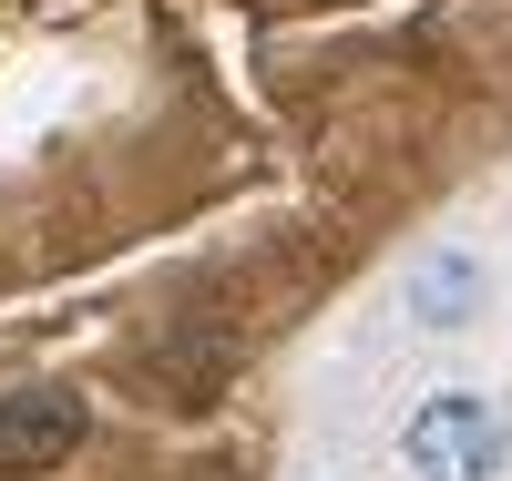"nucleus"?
Listing matches in <instances>:
<instances>
[{"instance_id": "obj_1", "label": "nucleus", "mask_w": 512, "mask_h": 481, "mask_svg": "<svg viewBox=\"0 0 512 481\" xmlns=\"http://www.w3.org/2000/svg\"><path fill=\"white\" fill-rule=\"evenodd\" d=\"M400 451H410L420 481H492V461H502V420H492L482 389H431V400L410 410Z\"/></svg>"}, {"instance_id": "obj_2", "label": "nucleus", "mask_w": 512, "mask_h": 481, "mask_svg": "<svg viewBox=\"0 0 512 481\" xmlns=\"http://www.w3.org/2000/svg\"><path fill=\"white\" fill-rule=\"evenodd\" d=\"M82 451V400L62 389H21V400H0V481H41Z\"/></svg>"}, {"instance_id": "obj_3", "label": "nucleus", "mask_w": 512, "mask_h": 481, "mask_svg": "<svg viewBox=\"0 0 512 481\" xmlns=\"http://www.w3.org/2000/svg\"><path fill=\"white\" fill-rule=\"evenodd\" d=\"M410 318L420 328L482 318V256H420V267H410Z\"/></svg>"}]
</instances>
